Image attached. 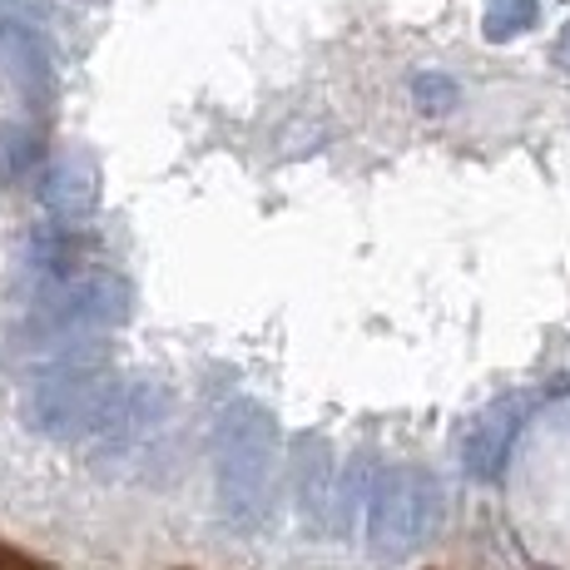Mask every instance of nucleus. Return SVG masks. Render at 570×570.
I'll return each mask as SVG.
<instances>
[{"label": "nucleus", "instance_id": "obj_1", "mask_svg": "<svg viewBox=\"0 0 570 570\" xmlns=\"http://www.w3.org/2000/svg\"><path fill=\"white\" fill-rule=\"evenodd\" d=\"M273 466H278V422L254 397L224 402L214 416L218 507L234 531L254 535L273 521Z\"/></svg>", "mask_w": 570, "mask_h": 570}, {"label": "nucleus", "instance_id": "obj_2", "mask_svg": "<svg viewBox=\"0 0 570 570\" xmlns=\"http://www.w3.org/2000/svg\"><path fill=\"white\" fill-rule=\"evenodd\" d=\"M446 521V491L422 466H382L367 491L363 541L382 566H402L416 556Z\"/></svg>", "mask_w": 570, "mask_h": 570}, {"label": "nucleus", "instance_id": "obj_3", "mask_svg": "<svg viewBox=\"0 0 570 570\" xmlns=\"http://www.w3.org/2000/svg\"><path fill=\"white\" fill-rule=\"evenodd\" d=\"M26 308V337L36 347L60 343V337H80V333H109V327H125L129 313H135V288L119 268H100L80 273V278L60 283L50 293H36V298L20 303Z\"/></svg>", "mask_w": 570, "mask_h": 570}, {"label": "nucleus", "instance_id": "obj_4", "mask_svg": "<svg viewBox=\"0 0 570 570\" xmlns=\"http://www.w3.org/2000/svg\"><path fill=\"white\" fill-rule=\"evenodd\" d=\"M100 268V234L90 224H70V218H46L30 228L16 258V298H36L60 283L80 278V273Z\"/></svg>", "mask_w": 570, "mask_h": 570}, {"label": "nucleus", "instance_id": "obj_5", "mask_svg": "<svg viewBox=\"0 0 570 570\" xmlns=\"http://www.w3.org/2000/svg\"><path fill=\"white\" fill-rule=\"evenodd\" d=\"M0 75L16 85L26 109H50L55 100V50L46 20L0 6Z\"/></svg>", "mask_w": 570, "mask_h": 570}, {"label": "nucleus", "instance_id": "obj_6", "mask_svg": "<svg viewBox=\"0 0 570 570\" xmlns=\"http://www.w3.org/2000/svg\"><path fill=\"white\" fill-rule=\"evenodd\" d=\"M333 501H337V452L327 436H298L293 442V507L308 535H333Z\"/></svg>", "mask_w": 570, "mask_h": 570}, {"label": "nucleus", "instance_id": "obj_7", "mask_svg": "<svg viewBox=\"0 0 570 570\" xmlns=\"http://www.w3.org/2000/svg\"><path fill=\"white\" fill-rule=\"evenodd\" d=\"M525 412H531V397H501L471 422V432L462 442L466 476L497 481L501 471H507V456H511V446H517V436L525 426Z\"/></svg>", "mask_w": 570, "mask_h": 570}, {"label": "nucleus", "instance_id": "obj_8", "mask_svg": "<svg viewBox=\"0 0 570 570\" xmlns=\"http://www.w3.org/2000/svg\"><path fill=\"white\" fill-rule=\"evenodd\" d=\"M36 199L46 208V218H70L85 224L100 204V169L85 155H60L50 164H40L36 174Z\"/></svg>", "mask_w": 570, "mask_h": 570}, {"label": "nucleus", "instance_id": "obj_9", "mask_svg": "<svg viewBox=\"0 0 570 570\" xmlns=\"http://www.w3.org/2000/svg\"><path fill=\"white\" fill-rule=\"evenodd\" d=\"M40 155H46V145H40V125H30V119H10V125H0V184H16V179L40 174Z\"/></svg>", "mask_w": 570, "mask_h": 570}, {"label": "nucleus", "instance_id": "obj_10", "mask_svg": "<svg viewBox=\"0 0 570 570\" xmlns=\"http://www.w3.org/2000/svg\"><path fill=\"white\" fill-rule=\"evenodd\" d=\"M541 20V0H487V40H517Z\"/></svg>", "mask_w": 570, "mask_h": 570}, {"label": "nucleus", "instance_id": "obj_11", "mask_svg": "<svg viewBox=\"0 0 570 570\" xmlns=\"http://www.w3.org/2000/svg\"><path fill=\"white\" fill-rule=\"evenodd\" d=\"M412 100H416V109H426V115H446V109L456 105V85L446 80V75H416Z\"/></svg>", "mask_w": 570, "mask_h": 570}, {"label": "nucleus", "instance_id": "obj_12", "mask_svg": "<svg viewBox=\"0 0 570 570\" xmlns=\"http://www.w3.org/2000/svg\"><path fill=\"white\" fill-rule=\"evenodd\" d=\"M551 60L561 65V70H570V26H561V36H556V50H551Z\"/></svg>", "mask_w": 570, "mask_h": 570}]
</instances>
